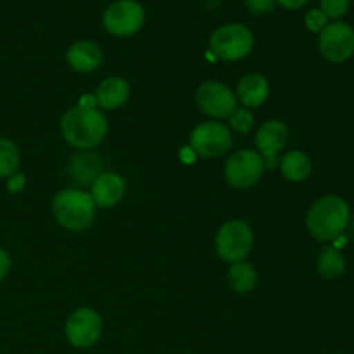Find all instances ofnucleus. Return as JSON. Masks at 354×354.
Returning <instances> with one entry per match:
<instances>
[{
  "label": "nucleus",
  "instance_id": "17",
  "mask_svg": "<svg viewBox=\"0 0 354 354\" xmlns=\"http://www.w3.org/2000/svg\"><path fill=\"white\" fill-rule=\"evenodd\" d=\"M69 175L76 183H93L102 175V161L95 154H78L69 162Z\"/></svg>",
  "mask_w": 354,
  "mask_h": 354
},
{
  "label": "nucleus",
  "instance_id": "22",
  "mask_svg": "<svg viewBox=\"0 0 354 354\" xmlns=\"http://www.w3.org/2000/svg\"><path fill=\"white\" fill-rule=\"evenodd\" d=\"M230 127L239 133H248L254 127V116L249 109H237L230 116Z\"/></svg>",
  "mask_w": 354,
  "mask_h": 354
},
{
  "label": "nucleus",
  "instance_id": "8",
  "mask_svg": "<svg viewBox=\"0 0 354 354\" xmlns=\"http://www.w3.org/2000/svg\"><path fill=\"white\" fill-rule=\"evenodd\" d=\"M145 21V10L137 0H116L106 9L102 24L114 37H131Z\"/></svg>",
  "mask_w": 354,
  "mask_h": 354
},
{
  "label": "nucleus",
  "instance_id": "6",
  "mask_svg": "<svg viewBox=\"0 0 354 354\" xmlns=\"http://www.w3.org/2000/svg\"><path fill=\"white\" fill-rule=\"evenodd\" d=\"M232 145H234V137L230 128L218 121L197 124L190 133V147L201 158H220L230 151Z\"/></svg>",
  "mask_w": 354,
  "mask_h": 354
},
{
  "label": "nucleus",
  "instance_id": "9",
  "mask_svg": "<svg viewBox=\"0 0 354 354\" xmlns=\"http://www.w3.org/2000/svg\"><path fill=\"white\" fill-rule=\"evenodd\" d=\"M318 48H320V54L324 55L328 62L341 64V62L349 61L354 55L353 26H349L348 23H342V21L328 23L327 26L320 31Z\"/></svg>",
  "mask_w": 354,
  "mask_h": 354
},
{
  "label": "nucleus",
  "instance_id": "21",
  "mask_svg": "<svg viewBox=\"0 0 354 354\" xmlns=\"http://www.w3.org/2000/svg\"><path fill=\"white\" fill-rule=\"evenodd\" d=\"M21 162L19 149L14 142L0 138V178H10L17 173Z\"/></svg>",
  "mask_w": 354,
  "mask_h": 354
},
{
  "label": "nucleus",
  "instance_id": "10",
  "mask_svg": "<svg viewBox=\"0 0 354 354\" xmlns=\"http://www.w3.org/2000/svg\"><path fill=\"white\" fill-rule=\"evenodd\" d=\"M102 335V318L92 308H78L66 322V339L76 349H88Z\"/></svg>",
  "mask_w": 354,
  "mask_h": 354
},
{
  "label": "nucleus",
  "instance_id": "29",
  "mask_svg": "<svg viewBox=\"0 0 354 354\" xmlns=\"http://www.w3.org/2000/svg\"><path fill=\"white\" fill-rule=\"evenodd\" d=\"M78 106H80V107H86V109H93V107L97 106L95 97L90 95V93H85V95H83V99L80 100Z\"/></svg>",
  "mask_w": 354,
  "mask_h": 354
},
{
  "label": "nucleus",
  "instance_id": "18",
  "mask_svg": "<svg viewBox=\"0 0 354 354\" xmlns=\"http://www.w3.org/2000/svg\"><path fill=\"white\" fill-rule=\"evenodd\" d=\"M280 171L289 182H304L313 171L311 159L303 151H290L280 159Z\"/></svg>",
  "mask_w": 354,
  "mask_h": 354
},
{
  "label": "nucleus",
  "instance_id": "24",
  "mask_svg": "<svg viewBox=\"0 0 354 354\" xmlns=\"http://www.w3.org/2000/svg\"><path fill=\"white\" fill-rule=\"evenodd\" d=\"M327 16H325L324 12H322L320 9H313L310 10V12L306 14V17H304V23H306V28L310 31H313V33H320L322 30H324L325 26H327Z\"/></svg>",
  "mask_w": 354,
  "mask_h": 354
},
{
  "label": "nucleus",
  "instance_id": "7",
  "mask_svg": "<svg viewBox=\"0 0 354 354\" xmlns=\"http://www.w3.org/2000/svg\"><path fill=\"white\" fill-rule=\"evenodd\" d=\"M265 173L261 156L251 149H241L228 158L225 165V178L234 189L245 190L254 187Z\"/></svg>",
  "mask_w": 354,
  "mask_h": 354
},
{
  "label": "nucleus",
  "instance_id": "11",
  "mask_svg": "<svg viewBox=\"0 0 354 354\" xmlns=\"http://www.w3.org/2000/svg\"><path fill=\"white\" fill-rule=\"evenodd\" d=\"M196 102L207 116L230 118L237 111V97L220 82H204L196 90Z\"/></svg>",
  "mask_w": 354,
  "mask_h": 354
},
{
  "label": "nucleus",
  "instance_id": "23",
  "mask_svg": "<svg viewBox=\"0 0 354 354\" xmlns=\"http://www.w3.org/2000/svg\"><path fill=\"white\" fill-rule=\"evenodd\" d=\"M349 9V0H320V10L327 19H339Z\"/></svg>",
  "mask_w": 354,
  "mask_h": 354
},
{
  "label": "nucleus",
  "instance_id": "4",
  "mask_svg": "<svg viewBox=\"0 0 354 354\" xmlns=\"http://www.w3.org/2000/svg\"><path fill=\"white\" fill-rule=\"evenodd\" d=\"M254 37L244 24L232 23L214 30L209 38L211 54L221 61H239L251 54Z\"/></svg>",
  "mask_w": 354,
  "mask_h": 354
},
{
  "label": "nucleus",
  "instance_id": "14",
  "mask_svg": "<svg viewBox=\"0 0 354 354\" xmlns=\"http://www.w3.org/2000/svg\"><path fill=\"white\" fill-rule=\"evenodd\" d=\"M102 50L97 44L88 40H80L69 47L66 59L68 64L78 73H92L102 64Z\"/></svg>",
  "mask_w": 354,
  "mask_h": 354
},
{
  "label": "nucleus",
  "instance_id": "12",
  "mask_svg": "<svg viewBox=\"0 0 354 354\" xmlns=\"http://www.w3.org/2000/svg\"><path fill=\"white\" fill-rule=\"evenodd\" d=\"M289 140V128L283 121L270 120L259 127L256 131V145H258L265 169H272L279 165V152L282 151Z\"/></svg>",
  "mask_w": 354,
  "mask_h": 354
},
{
  "label": "nucleus",
  "instance_id": "2",
  "mask_svg": "<svg viewBox=\"0 0 354 354\" xmlns=\"http://www.w3.org/2000/svg\"><path fill=\"white\" fill-rule=\"evenodd\" d=\"M349 216V206L342 197L324 196L308 209L306 227L317 241L332 242L344 234Z\"/></svg>",
  "mask_w": 354,
  "mask_h": 354
},
{
  "label": "nucleus",
  "instance_id": "26",
  "mask_svg": "<svg viewBox=\"0 0 354 354\" xmlns=\"http://www.w3.org/2000/svg\"><path fill=\"white\" fill-rule=\"evenodd\" d=\"M10 268V256L6 249L0 248V282L6 279V275L9 273Z\"/></svg>",
  "mask_w": 354,
  "mask_h": 354
},
{
  "label": "nucleus",
  "instance_id": "16",
  "mask_svg": "<svg viewBox=\"0 0 354 354\" xmlns=\"http://www.w3.org/2000/svg\"><path fill=\"white\" fill-rule=\"evenodd\" d=\"M270 95V83L259 73H249L242 76L237 86V99L245 107H259Z\"/></svg>",
  "mask_w": 354,
  "mask_h": 354
},
{
  "label": "nucleus",
  "instance_id": "13",
  "mask_svg": "<svg viewBox=\"0 0 354 354\" xmlns=\"http://www.w3.org/2000/svg\"><path fill=\"white\" fill-rule=\"evenodd\" d=\"M124 180L118 173H102L92 183L90 197L93 199L95 207H113L123 199Z\"/></svg>",
  "mask_w": 354,
  "mask_h": 354
},
{
  "label": "nucleus",
  "instance_id": "3",
  "mask_svg": "<svg viewBox=\"0 0 354 354\" xmlns=\"http://www.w3.org/2000/svg\"><path fill=\"white\" fill-rule=\"evenodd\" d=\"M52 214L69 232H83L95 220V204L90 194L78 189L61 190L52 201Z\"/></svg>",
  "mask_w": 354,
  "mask_h": 354
},
{
  "label": "nucleus",
  "instance_id": "19",
  "mask_svg": "<svg viewBox=\"0 0 354 354\" xmlns=\"http://www.w3.org/2000/svg\"><path fill=\"white\" fill-rule=\"evenodd\" d=\"M317 270L324 279L337 280L346 272V259L342 252L334 245H327L317 258Z\"/></svg>",
  "mask_w": 354,
  "mask_h": 354
},
{
  "label": "nucleus",
  "instance_id": "25",
  "mask_svg": "<svg viewBox=\"0 0 354 354\" xmlns=\"http://www.w3.org/2000/svg\"><path fill=\"white\" fill-rule=\"evenodd\" d=\"M244 6L254 16H265L275 10V0H244Z\"/></svg>",
  "mask_w": 354,
  "mask_h": 354
},
{
  "label": "nucleus",
  "instance_id": "1",
  "mask_svg": "<svg viewBox=\"0 0 354 354\" xmlns=\"http://www.w3.org/2000/svg\"><path fill=\"white\" fill-rule=\"evenodd\" d=\"M61 133L71 147L88 151L104 140L107 133V120L95 107H71L61 120Z\"/></svg>",
  "mask_w": 354,
  "mask_h": 354
},
{
  "label": "nucleus",
  "instance_id": "5",
  "mask_svg": "<svg viewBox=\"0 0 354 354\" xmlns=\"http://www.w3.org/2000/svg\"><path fill=\"white\" fill-rule=\"evenodd\" d=\"M252 230L245 221H227L216 234V252L223 261L234 263L244 261L252 249Z\"/></svg>",
  "mask_w": 354,
  "mask_h": 354
},
{
  "label": "nucleus",
  "instance_id": "28",
  "mask_svg": "<svg viewBox=\"0 0 354 354\" xmlns=\"http://www.w3.org/2000/svg\"><path fill=\"white\" fill-rule=\"evenodd\" d=\"M275 2L280 3L282 7H286V9L294 10V9H301L308 0H275Z\"/></svg>",
  "mask_w": 354,
  "mask_h": 354
},
{
  "label": "nucleus",
  "instance_id": "27",
  "mask_svg": "<svg viewBox=\"0 0 354 354\" xmlns=\"http://www.w3.org/2000/svg\"><path fill=\"white\" fill-rule=\"evenodd\" d=\"M24 182H26V180H24L23 175H17L16 173L14 176H10L9 183H7V187H9V192H12V194L21 192V189L24 187Z\"/></svg>",
  "mask_w": 354,
  "mask_h": 354
},
{
  "label": "nucleus",
  "instance_id": "15",
  "mask_svg": "<svg viewBox=\"0 0 354 354\" xmlns=\"http://www.w3.org/2000/svg\"><path fill=\"white\" fill-rule=\"evenodd\" d=\"M128 97H130V86H128V83L123 78H120V76H111V78H106L97 86L95 102L102 109L114 111L124 106Z\"/></svg>",
  "mask_w": 354,
  "mask_h": 354
},
{
  "label": "nucleus",
  "instance_id": "20",
  "mask_svg": "<svg viewBox=\"0 0 354 354\" xmlns=\"http://www.w3.org/2000/svg\"><path fill=\"white\" fill-rule=\"evenodd\" d=\"M228 283H230L232 290H235V292L249 294L256 289L258 273L249 263H234L228 270Z\"/></svg>",
  "mask_w": 354,
  "mask_h": 354
}]
</instances>
